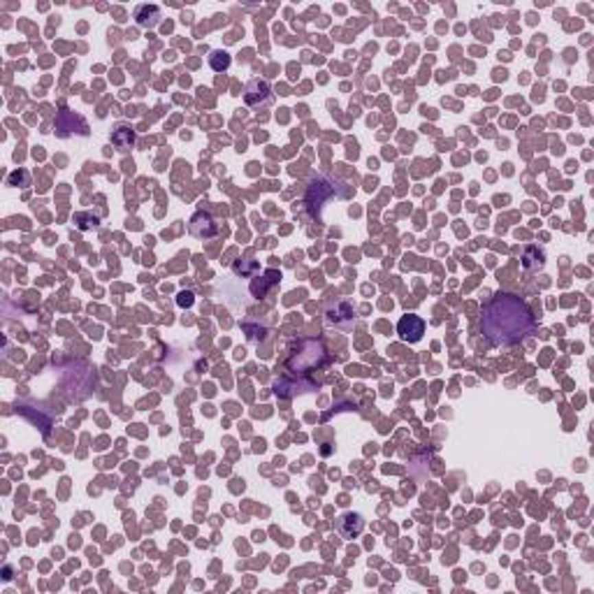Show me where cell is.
Returning <instances> with one entry per match:
<instances>
[{
    "label": "cell",
    "instance_id": "1",
    "mask_svg": "<svg viewBox=\"0 0 594 594\" xmlns=\"http://www.w3.org/2000/svg\"><path fill=\"white\" fill-rule=\"evenodd\" d=\"M536 318L525 299L513 293H497L483 307L481 332L492 346H516L534 332Z\"/></svg>",
    "mask_w": 594,
    "mask_h": 594
},
{
    "label": "cell",
    "instance_id": "2",
    "mask_svg": "<svg viewBox=\"0 0 594 594\" xmlns=\"http://www.w3.org/2000/svg\"><path fill=\"white\" fill-rule=\"evenodd\" d=\"M325 363V348L316 339H302L293 348L290 360H288V369L293 372H309L314 367H321Z\"/></svg>",
    "mask_w": 594,
    "mask_h": 594
},
{
    "label": "cell",
    "instance_id": "3",
    "mask_svg": "<svg viewBox=\"0 0 594 594\" xmlns=\"http://www.w3.org/2000/svg\"><path fill=\"white\" fill-rule=\"evenodd\" d=\"M244 102L253 109L272 105V89H269L265 79H251L247 89H244Z\"/></svg>",
    "mask_w": 594,
    "mask_h": 594
},
{
    "label": "cell",
    "instance_id": "4",
    "mask_svg": "<svg viewBox=\"0 0 594 594\" xmlns=\"http://www.w3.org/2000/svg\"><path fill=\"white\" fill-rule=\"evenodd\" d=\"M397 334H400L404 341H409V344H415V341H420L422 334H425V321L413 314L404 316L402 321L397 323Z\"/></svg>",
    "mask_w": 594,
    "mask_h": 594
},
{
    "label": "cell",
    "instance_id": "5",
    "mask_svg": "<svg viewBox=\"0 0 594 594\" xmlns=\"http://www.w3.org/2000/svg\"><path fill=\"white\" fill-rule=\"evenodd\" d=\"M334 527L344 538H353L365 529V518L360 513H344V516L336 518Z\"/></svg>",
    "mask_w": 594,
    "mask_h": 594
},
{
    "label": "cell",
    "instance_id": "6",
    "mask_svg": "<svg viewBox=\"0 0 594 594\" xmlns=\"http://www.w3.org/2000/svg\"><path fill=\"white\" fill-rule=\"evenodd\" d=\"M188 230H191V235H195L198 240H209V237H214L218 232L216 223H214V218L209 216V214L205 212H198L195 216L191 218V225H188Z\"/></svg>",
    "mask_w": 594,
    "mask_h": 594
},
{
    "label": "cell",
    "instance_id": "7",
    "mask_svg": "<svg viewBox=\"0 0 594 594\" xmlns=\"http://www.w3.org/2000/svg\"><path fill=\"white\" fill-rule=\"evenodd\" d=\"M135 19H137L139 26L151 28L161 19V12H158V8H146V5H142V8H137V12H135Z\"/></svg>",
    "mask_w": 594,
    "mask_h": 594
},
{
    "label": "cell",
    "instance_id": "8",
    "mask_svg": "<svg viewBox=\"0 0 594 594\" xmlns=\"http://www.w3.org/2000/svg\"><path fill=\"white\" fill-rule=\"evenodd\" d=\"M112 142L119 146V151H128L133 146L135 137H133V133L128 130V128H116L114 135H112Z\"/></svg>",
    "mask_w": 594,
    "mask_h": 594
},
{
    "label": "cell",
    "instance_id": "9",
    "mask_svg": "<svg viewBox=\"0 0 594 594\" xmlns=\"http://www.w3.org/2000/svg\"><path fill=\"white\" fill-rule=\"evenodd\" d=\"M230 63H232V58H230L228 52H212V54H209V65H212L216 72L228 70Z\"/></svg>",
    "mask_w": 594,
    "mask_h": 594
}]
</instances>
